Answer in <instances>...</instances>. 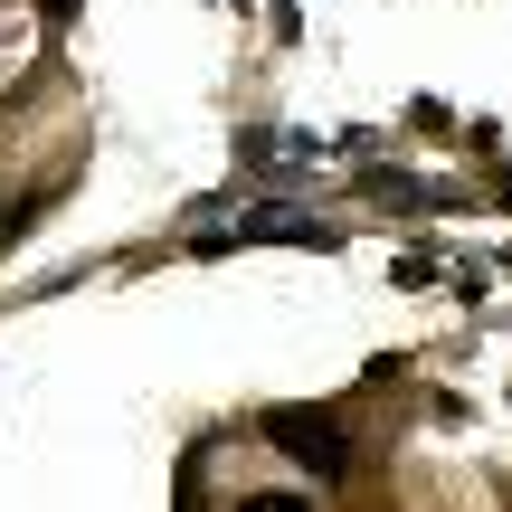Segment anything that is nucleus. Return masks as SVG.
I'll return each mask as SVG.
<instances>
[{
  "label": "nucleus",
  "mask_w": 512,
  "mask_h": 512,
  "mask_svg": "<svg viewBox=\"0 0 512 512\" xmlns=\"http://www.w3.org/2000/svg\"><path fill=\"white\" fill-rule=\"evenodd\" d=\"M38 10H48V19H76V0H38Z\"/></svg>",
  "instance_id": "obj_2"
},
{
  "label": "nucleus",
  "mask_w": 512,
  "mask_h": 512,
  "mask_svg": "<svg viewBox=\"0 0 512 512\" xmlns=\"http://www.w3.org/2000/svg\"><path fill=\"white\" fill-rule=\"evenodd\" d=\"M266 437L285 446V456L304 465L313 484H342L351 456H361V446H351V427L332 418V408H266Z\"/></svg>",
  "instance_id": "obj_1"
}]
</instances>
